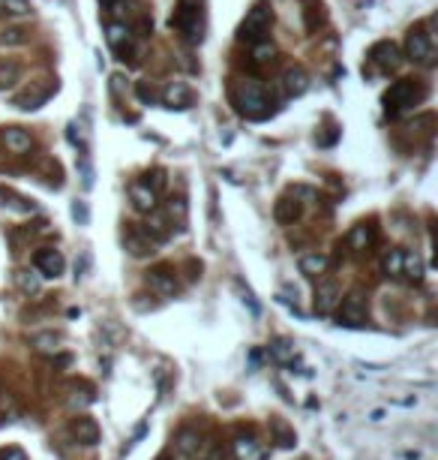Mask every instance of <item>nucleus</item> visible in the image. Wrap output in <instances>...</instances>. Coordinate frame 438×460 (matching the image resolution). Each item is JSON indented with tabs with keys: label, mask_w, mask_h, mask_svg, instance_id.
Instances as JSON below:
<instances>
[{
	"label": "nucleus",
	"mask_w": 438,
	"mask_h": 460,
	"mask_svg": "<svg viewBox=\"0 0 438 460\" xmlns=\"http://www.w3.org/2000/svg\"><path fill=\"white\" fill-rule=\"evenodd\" d=\"M198 18H202L198 0H180L175 15H171V31L184 33L189 42H198L202 40V24H198Z\"/></svg>",
	"instance_id": "nucleus-3"
},
{
	"label": "nucleus",
	"mask_w": 438,
	"mask_h": 460,
	"mask_svg": "<svg viewBox=\"0 0 438 460\" xmlns=\"http://www.w3.org/2000/svg\"><path fill=\"white\" fill-rule=\"evenodd\" d=\"M3 460H27V457H24V451H21V448H9L6 454H3Z\"/></svg>",
	"instance_id": "nucleus-35"
},
{
	"label": "nucleus",
	"mask_w": 438,
	"mask_h": 460,
	"mask_svg": "<svg viewBox=\"0 0 438 460\" xmlns=\"http://www.w3.org/2000/svg\"><path fill=\"white\" fill-rule=\"evenodd\" d=\"M27 40V36H24V31H21V27H12V31H6L3 36H0V42H9V45H18V42H24Z\"/></svg>",
	"instance_id": "nucleus-30"
},
{
	"label": "nucleus",
	"mask_w": 438,
	"mask_h": 460,
	"mask_svg": "<svg viewBox=\"0 0 438 460\" xmlns=\"http://www.w3.org/2000/svg\"><path fill=\"white\" fill-rule=\"evenodd\" d=\"M273 214H277V220L279 223H295L297 220V216H300V202H297V198H279V202H277V211H273Z\"/></svg>",
	"instance_id": "nucleus-21"
},
{
	"label": "nucleus",
	"mask_w": 438,
	"mask_h": 460,
	"mask_svg": "<svg viewBox=\"0 0 438 460\" xmlns=\"http://www.w3.org/2000/svg\"><path fill=\"white\" fill-rule=\"evenodd\" d=\"M18 78V63L12 60H0V87H6V85H12V81Z\"/></svg>",
	"instance_id": "nucleus-28"
},
{
	"label": "nucleus",
	"mask_w": 438,
	"mask_h": 460,
	"mask_svg": "<svg viewBox=\"0 0 438 460\" xmlns=\"http://www.w3.org/2000/svg\"><path fill=\"white\" fill-rule=\"evenodd\" d=\"M153 244H162V241H168L171 238V225H168V216L162 214V211H148V223H144V229H141Z\"/></svg>",
	"instance_id": "nucleus-8"
},
{
	"label": "nucleus",
	"mask_w": 438,
	"mask_h": 460,
	"mask_svg": "<svg viewBox=\"0 0 438 460\" xmlns=\"http://www.w3.org/2000/svg\"><path fill=\"white\" fill-rule=\"evenodd\" d=\"M126 250L141 259V256H148V253H153V241L144 232H130L126 235Z\"/></svg>",
	"instance_id": "nucleus-20"
},
{
	"label": "nucleus",
	"mask_w": 438,
	"mask_h": 460,
	"mask_svg": "<svg viewBox=\"0 0 438 460\" xmlns=\"http://www.w3.org/2000/svg\"><path fill=\"white\" fill-rule=\"evenodd\" d=\"M234 457L237 460H268V448L252 436H237L234 439Z\"/></svg>",
	"instance_id": "nucleus-11"
},
{
	"label": "nucleus",
	"mask_w": 438,
	"mask_h": 460,
	"mask_svg": "<svg viewBox=\"0 0 438 460\" xmlns=\"http://www.w3.org/2000/svg\"><path fill=\"white\" fill-rule=\"evenodd\" d=\"M108 45H112L117 54H126V51H130V45H132L130 31H126L123 24H108Z\"/></svg>",
	"instance_id": "nucleus-19"
},
{
	"label": "nucleus",
	"mask_w": 438,
	"mask_h": 460,
	"mask_svg": "<svg viewBox=\"0 0 438 460\" xmlns=\"http://www.w3.org/2000/svg\"><path fill=\"white\" fill-rule=\"evenodd\" d=\"M300 271H304L306 277H322L327 271V256L324 253H304V256H300Z\"/></svg>",
	"instance_id": "nucleus-18"
},
{
	"label": "nucleus",
	"mask_w": 438,
	"mask_h": 460,
	"mask_svg": "<svg viewBox=\"0 0 438 460\" xmlns=\"http://www.w3.org/2000/svg\"><path fill=\"white\" fill-rule=\"evenodd\" d=\"M270 22H273V12H270V6L268 3H255L249 12H246L243 18V24H240V42H264L268 40V31H270Z\"/></svg>",
	"instance_id": "nucleus-2"
},
{
	"label": "nucleus",
	"mask_w": 438,
	"mask_h": 460,
	"mask_svg": "<svg viewBox=\"0 0 438 460\" xmlns=\"http://www.w3.org/2000/svg\"><path fill=\"white\" fill-rule=\"evenodd\" d=\"M270 358L277 361V364H288V361L295 358V346H291L288 340H282V337L273 340V343H270Z\"/></svg>",
	"instance_id": "nucleus-26"
},
{
	"label": "nucleus",
	"mask_w": 438,
	"mask_h": 460,
	"mask_svg": "<svg viewBox=\"0 0 438 460\" xmlns=\"http://www.w3.org/2000/svg\"><path fill=\"white\" fill-rule=\"evenodd\" d=\"M139 96L144 99V103H153V90L148 85H139Z\"/></svg>",
	"instance_id": "nucleus-36"
},
{
	"label": "nucleus",
	"mask_w": 438,
	"mask_h": 460,
	"mask_svg": "<svg viewBox=\"0 0 438 460\" xmlns=\"http://www.w3.org/2000/svg\"><path fill=\"white\" fill-rule=\"evenodd\" d=\"M403 277L414 280V283L423 277V262H421L417 253H403Z\"/></svg>",
	"instance_id": "nucleus-23"
},
{
	"label": "nucleus",
	"mask_w": 438,
	"mask_h": 460,
	"mask_svg": "<svg viewBox=\"0 0 438 460\" xmlns=\"http://www.w3.org/2000/svg\"><path fill=\"white\" fill-rule=\"evenodd\" d=\"M49 96H51V87L45 85V87H40V90H33V94L27 90L24 96H15V105H18V108H40Z\"/></svg>",
	"instance_id": "nucleus-22"
},
{
	"label": "nucleus",
	"mask_w": 438,
	"mask_h": 460,
	"mask_svg": "<svg viewBox=\"0 0 438 460\" xmlns=\"http://www.w3.org/2000/svg\"><path fill=\"white\" fill-rule=\"evenodd\" d=\"M148 286H150V292H157V295H162V298L175 295V289H177L175 271L166 268V265H159V268L148 271Z\"/></svg>",
	"instance_id": "nucleus-7"
},
{
	"label": "nucleus",
	"mask_w": 438,
	"mask_h": 460,
	"mask_svg": "<svg viewBox=\"0 0 438 460\" xmlns=\"http://www.w3.org/2000/svg\"><path fill=\"white\" fill-rule=\"evenodd\" d=\"M282 87H286L288 96H300V94H306V87H309V76L300 67H288L286 76H282Z\"/></svg>",
	"instance_id": "nucleus-14"
},
{
	"label": "nucleus",
	"mask_w": 438,
	"mask_h": 460,
	"mask_svg": "<svg viewBox=\"0 0 438 460\" xmlns=\"http://www.w3.org/2000/svg\"><path fill=\"white\" fill-rule=\"evenodd\" d=\"M3 144L12 153H24V151H30V135H27L24 130H18V126H6L3 130Z\"/></svg>",
	"instance_id": "nucleus-17"
},
{
	"label": "nucleus",
	"mask_w": 438,
	"mask_h": 460,
	"mask_svg": "<svg viewBox=\"0 0 438 460\" xmlns=\"http://www.w3.org/2000/svg\"><path fill=\"white\" fill-rule=\"evenodd\" d=\"M72 216H76L78 223H87V207H85V202H76V205H72Z\"/></svg>",
	"instance_id": "nucleus-32"
},
{
	"label": "nucleus",
	"mask_w": 438,
	"mask_h": 460,
	"mask_svg": "<svg viewBox=\"0 0 438 460\" xmlns=\"http://www.w3.org/2000/svg\"><path fill=\"white\" fill-rule=\"evenodd\" d=\"M340 322L345 325H360L363 319H367V304H363V295L360 292H351L340 298Z\"/></svg>",
	"instance_id": "nucleus-6"
},
{
	"label": "nucleus",
	"mask_w": 438,
	"mask_h": 460,
	"mask_svg": "<svg viewBox=\"0 0 438 460\" xmlns=\"http://www.w3.org/2000/svg\"><path fill=\"white\" fill-rule=\"evenodd\" d=\"M33 262H36V271H40L42 277H60L63 268H67V262H63V256L58 250H40Z\"/></svg>",
	"instance_id": "nucleus-9"
},
{
	"label": "nucleus",
	"mask_w": 438,
	"mask_h": 460,
	"mask_svg": "<svg viewBox=\"0 0 438 460\" xmlns=\"http://www.w3.org/2000/svg\"><path fill=\"white\" fill-rule=\"evenodd\" d=\"M423 96V90L421 87H414V81H396L394 87L385 94V105H387V114H399V112H405V108H412L417 99Z\"/></svg>",
	"instance_id": "nucleus-4"
},
{
	"label": "nucleus",
	"mask_w": 438,
	"mask_h": 460,
	"mask_svg": "<svg viewBox=\"0 0 438 460\" xmlns=\"http://www.w3.org/2000/svg\"><path fill=\"white\" fill-rule=\"evenodd\" d=\"M405 51L408 58L414 63H423V67H430L432 58H435V49H432V36L423 31V27H412V33H408L405 40Z\"/></svg>",
	"instance_id": "nucleus-5"
},
{
	"label": "nucleus",
	"mask_w": 438,
	"mask_h": 460,
	"mask_svg": "<svg viewBox=\"0 0 438 460\" xmlns=\"http://www.w3.org/2000/svg\"><path fill=\"white\" fill-rule=\"evenodd\" d=\"M18 283H21V289L24 292H36V289H40V283H36V277H18Z\"/></svg>",
	"instance_id": "nucleus-33"
},
{
	"label": "nucleus",
	"mask_w": 438,
	"mask_h": 460,
	"mask_svg": "<svg viewBox=\"0 0 438 460\" xmlns=\"http://www.w3.org/2000/svg\"><path fill=\"white\" fill-rule=\"evenodd\" d=\"M369 60L378 63L381 69H396L399 67V49L394 42H378V45H372Z\"/></svg>",
	"instance_id": "nucleus-12"
},
{
	"label": "nucleus",
	"mask_w": 438,
	"mask_h": 460,
	"mask_svg": "<svg viewBox=\"0 0 438 460\" xmlns=\"http://www.w3.org/2000/svg\"><path fill=\"white\" fill-rule=\"evenodd\" d=\"M162 99H166V105H171V108H189V105H193V90L177 81V85H168L166 87Z\"/></svg>",
	"instance_id": "nucleus-16"
},
{
	"label": "nucleus",
	"mask_w": 438,
	"mask_h": 460,
	"mask_svg": "<svg viewBox=\"0 0 438 460\" xmlns=\"http://www.w3.org/2000/svg\"><path fill=\"white\" fill-rule=\"evenodd\" d=\"M130 198H132L135 211H141V214H148V211L157 207V193H153L144 180H132V184H130Z\"/></svg>",
	"instance_id": "nucleus-10"
},
{
	"label": "nucleus",
	"mask_w": 438,
	"mask_h": 460,
	"mask_svg": "<svg viewBox=\"0 0 438 460\" xmlns=\"http://www.w3.org/2000/svg\"><path fill=\"white\" fill-rule=\"evenodd\" d=\"M231 99H234L237 112H240L243 117H249V121H261V117H268V112H270L268 94H264V87L255 78L237 81V85L231 87Z\"/></svg>",
	"instance_id": "nucleus-1"
},
{
	"label": "nucleus",
	"mask_w": 438,
	"mask_h": 460,
	"mask_svg": "<svg viewBox=\"0 0 438 460\" xmlns=\"http://www.w3.org/2000/svg\"><path fill=\"white\" fill-rule=\"evenodd\" d=\"M349 244H351V250H367L369 244H372V229L367 223H360V225H354L351 235H349Z\"/></svg>",
	"instance_id": "nucleus-25"
},
{
	"label": "nucleus",
	"mask_w": 438,
	"mask_h": 460,
	"mask_svg": "<svg viewBox=\"0 0 438 460\" xmlns=\"http://www.w3.org/2000/svg\"><path fill=\"white\" fill-rule=\"evenodd\" d=\"M403 253L405 250H387L385 259H381V268H385L387 277H403Z\"/></svg>",
	"instance_id": "nucleus-24"
},
{
	"label": "nucleus",
	"mask_w": 438,
	"mask_h": 460,
	"mask_svg": "<svg viewBox=\"0 0 438 460\" xmlns=\"http://www.w3.org/2000/svg\"><path fill=\"white\" fill-rule=\"evenodd\" d=\"M202 460H225V454H222V448H216V445H211V448H207V454H204Z\"/></svg>",
	"instance_id": "nucleus-34"
},
{
	"label": "nucleus",
	"mask_w": 438,
	"mask_h": 460,
	"mask_svg": "<svg viewBox=\"0 0 438 460\" xmlns=\"http://www.w3.org/2000/svg\"><path fill=\"white\" fill-rule=\"evenodd\" d=\"M336 301H340V289H336L333 283H318L315 289V310L318 313H331Z\"/></svg>",
	"instance_id": "nucleus-15"
},
{
	"label": "nucleus",
	"mask_w": 438,
	"mask_h": 460,
	"mask_svg": "<svg viewBox=\"0 0 438 460\" xmlns=\"http://www.w3.org/2000/svg\"><path fill=\"white\" fill-rule=\"evenodd\" d=\"M0 6H3V12H9V15H27L30 12V3H27V0H0Z\"/></svg>",
	"instance_id": "nucleus-29"
},
{
	"label": "nucleus",
	"mask_w": 438,
	"mask_h": 460,
	"mask_svg": "<svg viewBox=\"0 0 438 460\" xmlns=\"http://www.w3.org/2000/svg\"><path fill=\"white\" fill-rule=\"evenodd\" d=\"M177 448H180V454H189V457H193L195 451H198V433H193V430H180Z\"/></svg>",
	"instance_id": "nucleus-27"
},
{
	"label": "nucleus",
	"mask_w": 438,
	"mask_h": 460,
	"mask_svg": "<svg viewBox=\"0 0 438 460\" xmlns=\"http://www.w3.org/2000/svg\"><path fill=\"white\" fill-rule=\"evenodd\" d=\"M72 436H76L78 442H85V445H96L99 442V424L94 418H87V415H81V418L72 421Z\"/></svg>",
	"instance_id": "nucleus-13"
},
{
	"label": "nucleus",
	"mask_w": 438,
	"mask_h": 460,
	"mask_svg": "<svg viewBox=\"0 0 438 460\" xmlns=\"http://www.w3.org/2000/svg\"><path fill=\"white\" fill-rule=\"evenodd\" d=\"M273 54V45L268 42H255V63H264Z\"/></svg>",
	"instance_id": "nucleus-31"
}]
</instances>
